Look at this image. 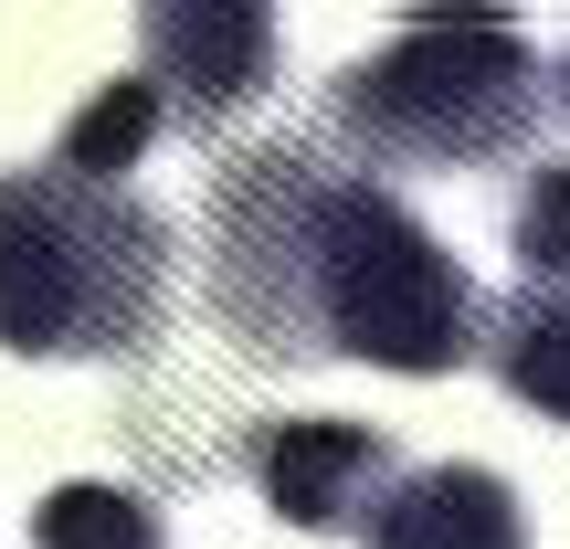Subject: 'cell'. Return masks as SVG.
I'll list each match as a JSON object with an SVG mask.
<instances>
[{
	"mask_svg": "<svg viewBox=\"0 0 570 549\" xmlns=\"http://www.w3.org/2000/svg\"><path fill=\"white\" fill-rule=\"evenodd\" d=\"M212 317L254 360H370L465 370L487 349V296L444 233L381 180H338L317 148L265 138L212 190Z\"/></svg>",
	"mask_w": 570,
	"mask_h": 549,
	"instance_id": "6da1fadb",
	"label": "cell"
},
{
	"mask_svg": "<svg viewBox=\"0 0 570 549\" xmlns=\"http://www.w3.org/2000/svg\"><path fill=\"white\" fill-rule=\"evenodd\" d=\"M169 306V223L75 169H0V349L138 360Z\"/></svg>",
	"mask_w": 570,
	"mask_h": 549,
	"instance_id": "7a4b0ae2",
	"label": "cell"
},
{
	"mask_svg": "<svg viewBox=\"0 0 570 549\" xmlns=\"http://www.w3.org/2000/svg\"><path fill=\"white\" fill-rule=\"evenodd\" d=\"M539 53L497 11H423L381 53L338 63L327 117L370 169H508L539 148Z\"/></svg>",
	"mask_w": 570,
	"mask_h": 549,
	"instance_id": "3957f363",
	"label": "cell"
},
{
	"mask_svg": "<svg viewBox=\"0 0 570 549\" xmlns=\"http://www.w3.org/2000/svg\"><path fill=\"white\" fill-rule=\"evenodd\" d=\"M138 85L180 127L244 117L275 85V11H254V0H159L138 21Z\"/></svg>",
	"mask_w": 570,
	"mask_h": 549,
	"instance_id": "277c9868",
	"label": "cell"
},
{
	"mask_svg": "<svg viewBox=\"0 0 570 549\" xmlns=\"http://www.w3.org/2000/svg\"><path fill=\"white\" fill-rule=\"evenodd\" d=\"M402 476L381 423H338V412H306V423H265L254 433V487L285 529H360L381 508V487Z\"/></svg>",
	"mask_w": 570,
	"mask_h": 549,
	"instance_id": "5b68a950",
	"label": "cell"
},
{
	"mask_svg": "<svg viewBox=\"0 0 570 549\" xmlns=\"http://www.w3.org/2000/svg\"><path fill=\"white\" fill-rule=\"evenodd\" d=\"M360 539L370 549H529V518H518V487L497 465H412L381 487Z\"/></svg>",
	"mask_w": 570,
	"mask_h": 549,
	"instance_id": "8992f818",
	"label": "cell"
},
{
	"mask_svg": "<svg viewBox=\"0 0 570 549\" xmlns=\"http://www.w3.org/2000/svg\"><path fill=\"white\" fill-rule=\"evenodd\" d=\"M487 360L529 412L570 423V285H518L508 317H487Z\"/></svg>",
	"mask_w": 570,
	"mask_h": 549,
	"instance_id": "52a82bcc",
	"label": "cell"
},
{
	"mask_svg": "<svg viewBox=\"0 0 570 549\" xmlns=\"http://www.w3.org/2000/svg\"><path fill=\"white\" fill-rule=\"evenodd\" d=\"M148 138H159V96H148L138 75H117V85H96V96L75 106V127H63L53 169H75V180H106V190H117V169H138Z\"/></svg>",
	"mask_w": 570,
	"mask_h": 549,
	"instance_id": "ba28073f",
	"label": "cell"
},
{
	"mask_svg": "<svg viewBox=\"0 0 570 549\" xmlns=\"http://www.w3.org/2000/svg\"><path fill=\"white\" fill-rule=\"evenodd\" d=\"M32 549H159V508L138 487H106V476H75L32 508Z\"/></svg>",
	"mask_w": 570,
	"mask_h": 549,
	"instance_id": "9c48e42d",
	"label": "cell"
},
{
	"mask_svg": "<svg viewBox=\"0 0 570 549\" xmlns=\"http://www.w3.org/2000/svg\"><path fill=\"white\" fill-rule=\"evenodd\" d=\"M508 254L529 285H570V159H539L508 212Z\"/></svg>",
	"mask_w": 570,
	"mask_h": 549,
	"instance_id": "30bf717a",
	"label": "cell"
},
{
	"mask_svg": "<svg viewBox=\"0 0 570 549\" xmlns=\"http://www.w3.org/2000/svg\"><path fill=\"white\" fill-rule=\"evenodd\" d=\"M560 106H570V53H560Z\"/></svg>",
	"mask_w": 570,
	"mask_h": 549,
	"instance_id": "8fae6325",
	"label": "cell"
}]
</instances>
